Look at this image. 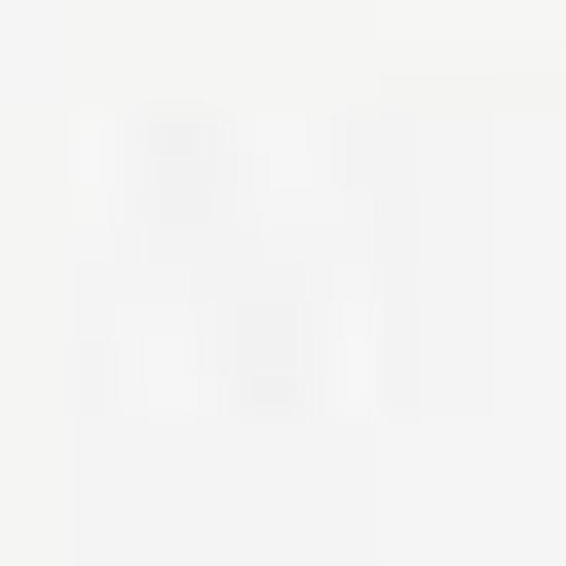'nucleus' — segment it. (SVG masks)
<instances>
[]
</instances>
